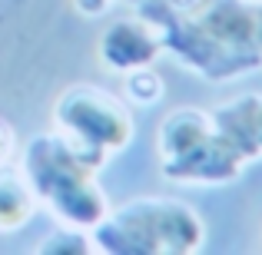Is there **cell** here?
<instances>
[{
  "mask_svg": "<svg viewBox=\"0 0 262 255\" xmlns=\"http://www.w3.org/2000/svg\"><path fill=\"white\" fill-rule=\"evenodd\" d=\"M156 27L163 53L209 83H229L262 66V4L256 0H136Z\"/></svg>",
  "mask_w": 262,
  "mask_h": 255,
  "instance_id": "6da1fadb",
  "label": "cell"
},
{
  "mask_svg": "<svg viewBox=\"0 0 262 255\" xmlns=\"http://www.w3.org/2000/svg\"><path fill=\"white\" fill-rule=\"evenodd\" d=\"M103 166H106L103 156L80 149L57 129L37 133L20 156V172L30 182L37 202H43L57 222L77 229H93L110 209L96 179Z\"/></svg>",
  "mask_w": 262,
  "mask_h": 255,
  "instance_id": "7a4b0ae2",
  "label": "cell"
},
{
  "mask_svg": "<svg viewBox=\"0 0 262 255\" xmlns=\"http://www.w3.org/2000/svg\"><path fill=\"white\" fill-rule=\"evenodd\" d=\"M90 239L103 255H192L203 249L206 225L183 199L140 196L106 209Z\"/></svg>",
  "mask_w": 262,
  "mask_h": 255,
  "instance_id": "3957f363",
  "label": "cell"
},
{
  "mask_svg": "<svg viewBox=\"0 0 262 255\" xmlns=\"http://www.w3.org/2000/svg\"><path fill=\"white\" fill-rule=\"evenodd\" d=\"M156 159L166 179L183 186H226L243 176V163L223 146L209 109L179 106L156 129Z\"/></svg>",
  "mask_w": 262,
  "mask_h": 255,
  "instance_id": "277c9868",
  "label": "cell"
},
{
  "mask_svg": "<svg viewBox=\"0 0 262 255\" xmlns=\"http://www.w3.org/2000/svg\"><path fill=\"white\" fill-rule=\"evenodd\" d=\"M53 129L93 156L110 159L133 140L129 103L93 83H73L53 103Z\"/></svg>",
  "mask_w": 262,
  "mask_h": 255,
  "instance_id": "5b68a950",
  "label": "cell"
},
{
  "mask_svg": "<svg viewBox=\"0 0 262 255\" xmlns=\"http://www.w3.org/2000/svg\"><path fill=\"white\" fill-rule=\"evenodd\" d=\"M96 53H100V63L106 70L129 73L136 66H153L156 57L163 53V40L156 27L140 10H133L129 17H116L103 27Z\"/></svg>",
  "mask_w": 262,
  "mask_h": 255,
  "instance_id": "8992f818",
  "label": "cell"
},
{
  "mask_svg": "<svg viewBox=\"0 0 262 255\" xmlns=\"http://www.w3.org/2000/svg\"><path fill=\"white\" fill-rule=\"evenodd\" d=\"M209 120L223 146L243 166L262 159V93H243L209 109Z\"/></svg>",
  "mask_w": 262,
  "mask_h": 255,
  "instance_id": "52a82bcc",
  "label": "cell"
},
{
  "mask_svg": "<svg viewBox=\"0 0 262 255\" xmlns=\"http://www.w3.org/2000/svg\"><path fill=\"white\" fill-rule=\"evenodd\" d=\"M33 209H37V196L24 179V172L0 169V232H13L27 225Z\"/></svg>",
  "mask_w": 262,
  "mask_h": 255,
  "instance_id": "ba28073f",
  "label": "cell"
},
{
  "mask_svg": "<svg viewBox=\"0 0 262 255\" xmlns=\"http://www.w3.org/2000/svg\"><path fill=\"white\" fill-rule=\"evenodd\" d=\"M33 252L37 255H93V239H90V229L60 222L50 236L40 239Z\"/></svg>",
  "mask_w": 262,
  "mask_h": 255,
  "instance_id": "9c48e42d",
  "label": "cell"
},
{
  "mask_svg": "<svg viewBox=\"0 0 262 255\" xmlns=\"http://www.w3.org/2000/svg\"><path fill=\"white\" fill-rule=\"evenodd\" d=\"M126 103H136V106H153V103L163 100V77L153 70V66H136V70L126 73Z\"/></svg>",
  "mask_w": 262,
  "mask_h": 255,
  "instance_id": "30bf717a",
  "label": "cell"
},
{
  "mask_svg": "<svg viewBox=\"0 0 262 255\" xmlns=\"http://www.w3.org/2000/svg\"><path fill=\"white\" fill-rule=\"evenodd\" d=\"M13 149H17V136H13V126L0 120V166H4V163L13 156Z\"/></svg>",
  "mask_w": 262,
  "mask_h": 255,
  "instance_id": "8fae6325",
  "label": "cell"
},
{
  "mask_svg": "<svg viewBox=\"0 0 262 255\" xmlns=\"http://www.w3.org/2000/svg\"><path fill=\"white\" fill-rule=\"evenodd\" d=\"M113 4L116 0H73V7H77L83 17H100V13H106Z\"/></svg>",
  "mask_w": 262,
  "mask_h": 255,
  "instance_id": "7c38bea8",
  "label": "cell"
},
{
  "mask_svg": "<svg viewBox=\"0 0 262 255\" xmlns=\"http://www.w3.org/2000/svg\"><path fill=\"white\" fill-rule=\"evenodd\" d=\"M129 4H136V0H129Z\"/></svg>",
  "mask_w": 262,
  "mask_h": 255,
  "instance_id": "4fadbf2b",
  "label": "cell"
},
{
  "mask_svg": "<svg viewBox=\"0 0 262 255\" xmlns=\"http://www.w3.org/2000/svg\"><path fill=\"white\" fill-rule=\"evenodd\" d=\"M256 4H262V0H256Z\"/></svg>",
  "mask_w": 262,
  "mask_h": 255,
  "instance_id": "5bb4252c",
  "label": "cell"
}]
</instances>
